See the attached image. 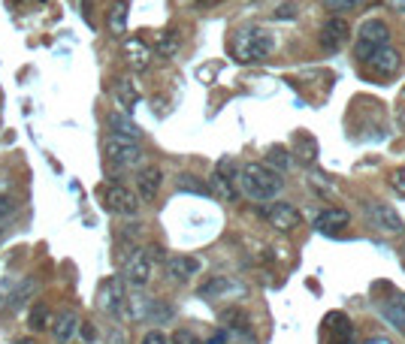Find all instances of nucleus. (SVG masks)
<instances>
[{
    "label": "nucleus",
    "mask_w": 405,
    "mask_h": 344,
    "mask_svg": "<svg viewBox=\"0 0 405 344\" xmlns=\"http://www.w3.org/2000/svg\"><path fill=\"white\" fill-rule=\"evenodd\" d=\"M236 182L248 199H257V202L275 199L284 190V175L272 172L270 167H263V163H245V167L239 170Z\"/></svg>",
    "instance_id": "nucleus-1"
},
{
    "label": "nucleus",
    "mask_w": 405,
    "mask_h": 344,
    "mask_svg": "<svg viewBox=\"0 0 405 344\" xmlns=\"http://www.w3.org/2000/svg\"><path fill=\"white\" fill-rule=\"evenodd\" d=\"M275 46H278L275 33H270L267 28H245L236 33L233 55L239 63H260L275 52Z\"/></svg>",
    "instance_id": "nucleus-2"
},
{
    "label": "nucleus",
    "mask_w": 405,
    "mask_h": 344,
    "mask_svg": "<svg viewBox=\"0 0 405 344\" xmlns=\"http://www.w3.org/2000/svg\"><path fill=\"white\" fill-rule=\"evenodd\" d=\"M390 43V28L387 21L381 19H366L360 24L357 31V43H354V55H357L360 61H369L372 52H378V48H384Z\"/></svg>",
    "instance_id": "nucleus-3"
},
{
    "label": "nucleus",
    "mask_w": 405,
    "mask_h": 344,
    "mask_svg": "<svg viewBox=\"0 0 405 344\" xmlns=\"http://www.w3.org/2000/svg\"><path fill=\"white\" fill-rule=\"evenodd\" d=\"M103 155L109 160V167L116 170H130L143 163V145L130 142V139H121V136H106L103 139Z\"/></svg>",
    "instance_id": "nucleus-4"
},
{
    "label": "nucleus",
    "mask_w": 405,
    "mask_h": 344,
    "mask_svg": "<svg viewBox=\"0 0 405 344\" xmlns=\"http://www.w3.org/2000/svg\"><path fill=\"white\" fill-rule=\"evenodd\" d=\"M124 299H128V290H124V278L121 275H112L106 278L103 284L97 287V308L121 320V311H124Z\"/></svg>",
    "instance_id": "nucleus-5"
},
{
    "label": "nucleus",
    "mask_w": 405,
    "mask_h": 344,
    "mask_svg": "<svg viewBox=\"0 0 405 344\" xmlns=\"http://www.w3.org/2000/svg\"><path fill=\"white\" fill-rule=\"evenodd\" d=\"M103 202H106V209L112 214H121V218H136L139 214V197L133 194L130 187H124V184H109L103 190Z\"/></svg>",
    "instance_id": "nucleus-6"
},
{
    "label": "nucleus",
    "mask_w": 405,
    "mask_h": 344,
    "mask_svg": "<svg viewBox=\"0 0 405 344\" xmlns=\"http://www.w3.org/2000/svg\"><path fill=\"white\" fill-rule=\"evenodd\" d=\"M321 344H354V323L342 311H330L321 326Z\"/></svg>",
    "instance_id": "nucleus-7"
},
{
    "label": "nucleus",
    "mask_w": 405,
    "mask_h": 344,
    "mask_svg": "<svg viewBox=\"0 0 405 344\" xmlns=\"http://www.w3.org/2000/svg\"><path fill=\"white\" fill-rule=\"evenodd\" d=\"M351 40V24L348 19H342V16H330L324 24H321V46H324V52H342V48L348 46Z\"/></svg>",
    "instance_id": "nucleus-8"
},
{
    "label": "nucleus",
    "mask_w": 405,
    "mask_h": 344,
    "mask_svg": "<svg viewBox=\"0 0 405 344\" xmlns=\"http://www.w3.org/2000/svg\"><path fill=\"white\" fill-rule=\"evenodd\" d=\"M151 269H155V263H151L145 248H136L128 257V263H124V284H130L133 290H143L151 281Z\"/></svg>",
    "instance_id": "nucleus-9"
},
{
    "label": "nucleus",
    "mask_w": 405,
    "mask_h": 344,
    "mask_svg": "<svg viewBox=\"0 0 405 344\" xmlns=\"http://www.w3.org/2000/svg\"><path fill=\"white\" fill-rule=\"evenodd\" d=\"M263 218L272 229L278 233H290V229H297L302 224V214L297 206H290V202H270L267 209H263Z\"/></svg>",
    "instance_id": "nucleus-10"
},
{
    "label": "nucleus",
    "mask_w": 405,
    "mask_h": 344,
    "mask_svg": "<svg viewBox=\"0 0 405 344\" xmlns=\"http://www.w3.org/2000/svg\"><path fill=\"white\" fill-rule=\"evenodd\" d=\"M366 214H369V221L381 229V233H394V236L405 233L402 214L394 206H387V202H369V206H366Z\"/></svg>",
    "instance_id": "nucleus-11"
},
{
    "label": "nucleus",
    "mask_w": 405,
    "mask_h": 344,
    "mask_svg": "<svg viewBox=\"0 0 405 344\" xmlns=\"http://www.w3.org/2000/svg\"><path fill=\"white\" fill-rule=\"evenodd\" d=\"M366 63L372 67V73H378V75H384V79H390V75H396V73L402 70V55L396 52V48L384 46V48H378V52H372Z\"/></svg>",
    "instance_id": "nucleus-12"
},
{
    "label": "nucleus",
    "mask_w": 405,
    "mask_h": 344,
    "mask_svg": "<svg viewBox=\"0 0 405 344\" xmlns=\"http://www.w3.org/2000/svg\"><path fill=\"white\" fill-rule=\"evenodd\" d=\"M202 263L197 257H188V254H175V257H167V275L173 278V281L179 284H188L194 275H200Z\"/></svg>",
    "instance_id": "nucleus-13"
},
{
    "label": "nucleus",
    "mask_w": 405,
    "mask_h": 344,
    "mask_svg": "<svg viewBox=\"0 0 405 344\" xmlns=\"http://www.w3.org/2000/svg\"><path fill=\"white\" fill-rule=\"evenodd\" d=\"M40 287H43L40 275H24V281H21V284H19V287L12 290L9 296H6V302H4V311H6V314L19 311L24 302H28V299H34L36 293H40Z\"/></svg>",
    "instance_id": "nucleus-14"
},
{
    "label": "nucleus",
    "mask_w": 405,
    "mask_h": 344,
    "mask_svg": "<svg viewBox=\"0 0 405 344\" xmlns=\"http://www.w3.org/2000/svg\"><path fill=\"white\" fill-rule=\"evenodd\" d=\"M160 184H163V172L160 167H143L136 172V197L151 202L160 194Z\"/></svg>",
    "instance_id": "nucleus-15"
},
{
    "label": "nucleus",
    "mask_w": 405,
    "mask_h": 344,
    "mask_svg": "<svg viewBox=\"0 0 405 344\" xmlns=\"http://www.w3.org/2000/svg\"><path fill=\"white\" fill-rule=\"evenodd\" d=\"M348 224H351V214L345 209H324V212H318V218H314V229L324 236H339Z\"/></svg>",
    "instance_id": "nucleus-16"
},
{
    "label": "nucleus",
    "mask_w": 405,
    "mask_h": 344,
    "mask_svg": "<svg viewBox=\"0 0 405 344\" xmlns=\"http://www.w3.org/2000/svg\"><path fill=\"white\" fill-rule=\"evenodd\" d=\"M124 58H128L130 70L143 73L151 63V48H148V43L143 40V36H128V40H124Z\"/></svg>",
    "instance_id": "nucleus-17"
},
{
    "label": "nucleus",
    "mask_w": 405,
    "mask_h": 344,
    "mask_svg": "<svg viewBox=\"0 0 405 344\" xmlns=\"http://www.w3.org/2000/svg\"><path fill=\"white\" fill-rule=\"evenodd\" d=\"M76 333H79V317H76V311L64 308L61 314H55V320H52V338H55V344H70L76 338Z\"/></svg>",
    "instance_id": "nucleus-18"
},
{
    "label": "nucleus",
    "mask_w": 405,
    "mask_h": 344,
    "mask_svg": "<svg viewBox=\"0 0 405 344\" xmlns=\"http://www.w3.org/2000/svg\"><path fill=\"white\" fill-rule=\"evenodd\" d=\"M106 124H109V136H121V139H130V142H139V136H143V130L121 112H112Z\"/></svg>",
    "instance_id": "nucleus-19"
},
{
    "label": "nucleus",
    "mask_w": 405,
    "mask_h": 344,
    "mask_svg": "<svg viewBox=\"0 0 405 344\" xmlns=\"http://www.w3.org/2000/svg\"><path fill=\"white\" fill-rule=\"evenodd\" d=\"M148 311H151V299L143 296V293H130V296L124 299L121 317H128L130 323H143V320H148Z\"/></svg>",
    "instance_id": "nucleus-20"
},
{
    "label": "nucleus",
    "mask_w": 405,
    "mask_h": 344,
    "mask_svg": "<svg viewBox=\"0 0 405 344\" xmlns=\"http://www.w3.org/2000/svg\"><path fill=\"white\" fill-rule=\"evenodd\" d=\"M294 151H297L299 163L312 167V163L318 160V139H314L312 133H306V130H297L294 133Z\"/></svg>",
    "instance_id": "nucleus-21"
},
{
    "label": "nucleus",
    "mask_w": 405,
    "mask_h": 344,
    "mask_svg": "<svg viewBox=\"0 0 405 344\" xmlns=\"http://www.w3.org/2000/svg\"><path fill=\"white\" fill-rule=\"evenodd\" d=\"M128 12H130L128 0H116V4L109 6L106 28H109V33H112V36H124V33H128Z\"/></svg>",
    "instance_id": "nucleus-22"
},
{
    "label": "nucleus",
    "mask_w": 405,
    "mask_h": 344,
    "mask_svg": "<svg viewBox=\"0 0 405 344\" xmlns=\"http://www.w3.org/2000/svg\"><path fill=\"white\" fill-rule=\"evenodd\" d=\"M233 290H239L233 278L215 275V278H209V281L200 287V296H202V299H221V296H227V293H233Z\"/></svg>",
    "instance_id": "nucleus-23"
},
{
    "label": "nucleus",
    "mask_w": 405,
    "mask_h": 344,
    "mask_svg": "<svg viewBox=\"0 0 405 344\" xmlns=\"http://www.w3.org/2000/svg\"><path fill=\"white\" fill-rule=\"evenodd\" d=\"M206 184H209V197H218V199H224V202H233V199L239 197L233 178H224V175H218V172H212V178H209Z\"/></svg>",
    "instance_id": "nucleus-24"
},
{
    "label": "nucleus",
    "mask_w": 405,
    "mask_h": 344,
    "mask_svg": "<svg viewBox=\"0 0 405 344\" xmlns=\"http://www.w3.org/2000/svg\"><path fill=\"white\" fill-rule=\"evenodd\" d=\"M52 320H55V314H52V308H48L46 302H34L31 305L28 326L34 329V333H46V329H52Z\"/></svg>",
    "instance_id": "nucleus-25"
},
{
    "label": "nucleus",
    "mask_w": 405,
    "mask_h": 344,
    "mask_svg": "<svg viewBox=\"0 0 405 344\" xmlns=\"http://www.w3.org/2000/svg\"><path fill=\"white\" fill-rule=\"evenodd\" d=\"M378 314L384 317V323H390L394 329H399V333H405V308L396 299H387V302L378 305Z\"/></svg>",
    "instance_id": "nucleus-26"
},
{
    "label": "nucleus",
    "mask_w": 405,
    "mask_h": 344,
    "mask_svg": "<svg viewBox=\"0 0 405 344\" xmlns=\"http://www.w3.org/2000/svg\"><path fill=\"white\" fill-rule=\"evenodd\" d=\"M116 100H118V106L124 112H130L136 103H139V91H136V85L130 79H118L116 85Z\"/></svg>",
    "instance_id": "nucleus-27"
},
{
    "label": "nucleus",
    "mask_w": 405,
    "mask_h": 344,
    "mask_svg": "<svg viewBox=\"0 0 405 344\" xmlns=\"http://www.w3.org/2000/svg\"><path fill=\"white\" fill-rule=\"evenodd\" d=\"M175 190H182V194H197V197H209V184L202 182V178L191 175V172H182L175 178Z\"/></svg>",
    "instance_id": "nucleus-28"
},
{
    "label": "nucleus",
    "mask_w": 405,
    "mask_h": 344,
    "mask_svg": "<svg viewBox=\"0 0 405 344\" xmlns=\"http://www.w3.org/2000/svg\"><path fill=\"white\" fill-rule=\"evenodd\" d=\"M221 323L230 329V333H245V329H248V314L242 308H227L221 314Z\"/></svg>",
    "instance_id": "nucleus-29"
},
{
    "label": "nucleus",
    "mask_w": 405,
    "mask_h": 344,
    "mask_svg": "<svg viewBox=\"0 0 405 344\" xmlns=\"http://www.w3.org/2000/svg\"><path fill=\"white\" fill-rule=\"evenodd\" d=\"M263 167H270L272 172H282V175H284V170L290 167V157H287V151H284L282 145L270 148V155H267V163H263Z\"/></svg>",
    "instance_id": "nucleus-30"
},
{
    "label": "nucleus",
    "mask_w": 405,
    "mask_h": 344,
    "mask_svg": "<svg viewBox=\"0 0 405 344\" xmlns=\"http://www.w3.org/2000/svg\"><path fill=\"white\" fill-rule=\"evenodd\" d=\"M179 46H182V40H179V33H163L160 40H158V46H155V55H160V58H173L175 52H179Z\"/></svg>",
    "instance_id": "nucleus-31"
},
{
    "label": "nucleus",
    "mask_w": 405,
    "mask_h": 344,
    "mask_svg": "<svg viewBox=\"0 0 405 344\" xmlns=\"http://www.w3.org/2000/svg\"><path fill=\"white\" fill-rule=\"evenodd\" d=\"M309 184L314 187V190H318V194L324 197H330L333 194V182H330V175H327V172H321V170H312L309 172Z\"/></svg>",
    "instance_id": "nucleus-32"
},
{
    "label": "nucleus",
    "mask_w": 405,
    "mask_h": 344,
    "mask_svg": "<svg viewBox=\"0 0 405 344\" xmlns=\"http://www.w3.org/2000/svg\"><path fill=\"white\" fill-rule=\"evenodd\" d=\"M297 16H299V4H294V0H287V4H282V6L272 12L275 21H294Z\"/></svg>",
    "instance_id": "nucleus-33"
},
{
    "label": "nucleus",
    "mask_w": 405,
    "mask_h": 344,
    "mask_svg": "<svg viewBox=\"0 0 405 344\" xmlns=\"http://www.w3.org/2000/svg\"><path fill=\"white\" fill-rule=\"evenodd\" d=\"M19 212V202L16 197H9V194H0V224H6L12 214Z\"/></svg>",
    "instance_id": "nucleus-34"
},
{
    "label": "nucleus",
    "mask_w": 405,
    "mask_h": 344,
    "mask_svg": "<svg viewBox=\"0 0 405 344\" xmlns=\"http://www.w3.org/2000/svg\"><path fill=\"white\" fill-rule=\"evenodd\" d=\"M139 344H173V338L167 333H160V329H151V333L143 335V341Z\"/></svg>",
    "instance_id": "nucleus-35"
},
{
    "label": "nucleus",
    "mask_w": 405,
    "mask_h": 344,
    "mask_svg": "<svg viewBox=\"0 0 405 344\" xmlns=\"http://www.w3.org/2000/svg\"><path fill=\"white\" fill-rule=\"evenodd\" d=\"M390 187H394L396 194H402V197H405V167H399V170L390 172Z\"/></svg>",
    "instance_id": "nucleus-36"
},
{
    "label": "nucleus",
    "mask_w": 405,
    "mask_h": 344,
    "mask_svg": "<svg viewBox=\"0 0 405 344\" xmlns=\"http://www.w3.org/2000/svg\"><path fill=\"white\" fill-rule=\"evenodd\" d=\"M324 9H330L333 16H342V12H351L354 6L348 4V0H324Z\"/></svg>",
    "instance_id": "nucleus-37"
},
{
    "label": "nucleus",
    "mask_w": 405,
    "mask_h": 344,
    "mask_svg": "<svg viewBox=\"0 0 405 344\" xmlns=\"http://www.w3.org/2000/svg\"><path fill=\"white\" fill-rule=\"evenodd\" d=\"M173 344H202L194 333H188V329H179V333L173 335Z\"/></svg>",
    "instance_id": "nucleus-38"
},
{
    "label": "nucleus",
    "mask_w": 405,
    "mask_h": 344,
    "mask_svg": "<svg viewBox=\"0 0 405 344\" xmlns=\"http://www.w3.org/2000/svg\"><path fill=\"white\" fill-rule=\"evenodd\" d=\"M227 338H230V344H257V338L251 335V329H245V333H230Z\"/></svg>",
    "instance_id": "nucleus-39"
},
{
    "label": "nucleus",
    "mask_w": 405,
    "mask_h": 344,
    "mask_svg": "<svg viewBox=\"0 0 405 344\" xmlns=\"http://www.w3.org/2000/svg\"><path fill=\"white\" fill-rule=\"evenodd\" d=\"M79 335H82L85 341H94V338H97V333H94L91 323H79Z\"/></svg>",
    "instance_id": "nucleus-40"
},
{
    "label": "nucleus",
    "mask_w": 405,
    "mask_h": 344,
    "mask_svg": "<svg viewBox=\"0 0 405 344\" xmlns=\"http://www.w3.org/2000/svg\"><path fill=\"white\" fill-rule=\"evenodd\" d=\"M109 344H124V333L116 326V329H109Z\"/></svg>",
    "instance_id": "nucleus-41"
},
{
    "label": "nucleus",
    "mask_w": 405,
    "mask_h": 344,
    "mask_svg": "<svg viewBox=\"0 0 405 344\" xmlns=\"http://www.w3.org/2000/svg\"><path fill=\"white\" fill-rule=\"evenodd\" d=\"M206 344H230V338H227V333H224V329H221V333H215Z\"/></svg>",
    "instance_id": "nucleus-42"
},
{
    "label": "nucleus",
    "mask_w": 405,
    "mask_h": 344,
    "mask_svg": "<svg viewBox=\"0 0 405 344\" xmlns=\"http://www.w3.org/2000/svg\"><path fill=\"white\" fill-rule=\"evenodd\" d=\"M363 344H394V341H390L387 335H369V338H366Z\"/></svg>",
    "instance_id": "nucleus-43"
},
{
    "label": "nucleus",
    "mask_w": 405,
    "mask_h": 344,
    "mask_svg": "<svg viewBox=\"0 0 405 344\" xmlns=\"http://www.w3.org/2000/svg\"><path fill=\"white\" fill-rule=\"evenodd\" d=\"M387 6L394 9V12H402V16H405V0H387Z\"/></svg>",
    "instance_id": "nucleus-44"
},
{
    "label": "nucleus",
    "mask_w": 405,
    "mask_h": 344,
    "mask_svg": "<svg viewBox=\"0 0 405 344\" xmlns=\"http://www.w3.org/2000/svg\"><path fill=\"white\" fill-rule=\"evenodd\" d=\"M396 121H399V127L405 130V106H399V112H396Z\"/></svg>",
    "instance_id": "nucleus-45"
},
{
    "label": "nucleus",
    "mask_w": 405,
    "mask_h": 344,
    "mask_svg": "<svg viewBox=\"0 0 405 344\" xmlns=\"http://www.w3.org/2000/svg\"><path fill=\"white\" fill-rule=\"evenodd\" d=\"M348 4H351L354 9H360V6H366V0H348Z\"/></svg>",
    "instance_id": "nucleus-46"
},
{
    "label": "nucleus",
    "mask_w": 405,
    "mask_h": 344,
    "mask_svg": "<svg viewBox=\"0 0 405 344\" xmlns=\"http://www.w3.org/2000/svg\"><path fill=\"white\" fill-rule=\"evenodd\" d=\"M16 344H36V341H34V338H19Z\"/></svg>",
    "instance_id": "nucleus-47"
},
{
    "label": "nucleus",
    "mask_w": 405,
    "mask_h": 344,
    "mask_svg": "<svg viewBox=\"0 0 405 344\" xmlns=\"http://www.w3.org/2000/svg\"><path fill=\"white\" fill-rule=\"evenodd\" d=\"M4 236H6V229H4V226H0V245H4Z\"/></svg>",
    "instance_id": "nucleus-48"
},
{
    "label": "nucleus",
    "mask_w": 405,
    "mask_h": 344,
    "mask_svg": "<svg viewBox=\"0 0 405 344\" xmlns=\"http://www.w3.org/2000/svg\"><path fill=\"white\" fill-rule=\"evenodd\" d=\"M396 302H399V305H402V308H405V296H396Z\"/></svg>",
    "instance_id": "nucleus-49"
},
{
    "label": "nucleus",
    "mask_w": 405,
    "mask_h": 344,
    "mask_svg": "<svg viewBox=\"0 0 405 344\" xmlns=\"http://www.w3.org/2000/svg\"><path fill=\"white\" fill-rule=\"evenodd\" d=\"M0 103H4V97H0Z\"/></svg>",
    "instance_id": "nucleus-50"
}]
</instances>
